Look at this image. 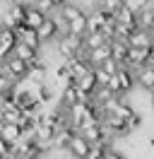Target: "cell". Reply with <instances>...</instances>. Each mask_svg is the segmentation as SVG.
Instances as JSON below:
<instances>
[{
	"mask_svg": "<svg viewBox=\"0 0 154 159\" xmlns=\"http://www.w3.org/2000/svg\"><path fill=\"white\" fill-rule=\"evenodd\" d=\"M87 12H89V10H84L79 2H67L65 7L58 12V15H60V22H63V24H70V22L79 20V17H84Z\"/></svg>",
	"mask_w": 154,
	"mask_h": 159,
	"instance_id": "obj_7",
	"label": "cell"
},
{
	"mask_svg": "<svg viewBox=\"0 0 154 159\" xmlns=\"http://www.w3.org/2000/svg\"><path fill=\"white\" fill-rule=\"evenodd\" d=\"M128 43H130V48H142V46H154V39H152V34H149V31H142V29H140L133 39L128 41Z\"/></svg>",
	"mask_w": 154,
	"mask_h": 159,
	"instance_id": "obj_17",
	"label": "cell"
},
{
	"mask_svg": "<svg viewBox=\"0 0 154 159\" xmlns=\"http://www.w3.org/2000/svg\"><path fill=\"white\" fill-rule=\"evenodd\" d=\"M106 149H111V147H101V145H94L87 159H104V157H106Z\"/></svg>",
	"mask_w": 154,
	"mask_h": 159,
	"instance_id": "obj_25",
	"label": "cell"
},
{
	"mask_svg": "<svg viewBox=\"0 0 154 159\" xmlns=\"http://www.w3.org/2000/svg\"><path fill=\"white\" fill-rule=\"evenodd\" d=\"M48 20V15L46 12H41L36 7V5H29V15H27V27H31V29H41L43 27V22Z\"/></svg>",
	"mask_w": 154,
	"mask_h": 159,
	"instance_id": "obj_15",
	"label": "cell"
},
{
	"mask_svg": "<svg viewBox=\"0 0 154 159\" xmlns=\"http://www.w3.org/2000/svg\"><path fill=\"white\" fill-rule=\"evenodd\" d=\"M111 46H113V58L120 63V68H128V58H130V43L123 39H116L111 41Z\"/></svg>",
	"mask_w": 154,
	"mask_h": 159,
	"instance_id": "obj_12",
	"label": "cell"
},
{
	"mask_svg": "<svg viewBox=\"0 0 154 159\" xmlns=\"http://www.w3.org/2000/svg\"><path fill=\"white\" fill-rule=\"evenodd\" d=\"M92 147H94V145H92L82 133H75V138H72V142H70L67 152H70L75 159H87V157H89V152H92Z\"/></svg>",
	"mask_w": 154,
	"mask_h": 159,
	"instance_id": "obj_6",
	"label": "cell"
},
{
	"mask_svg": "<svg viewBox=\"0 0 154 159\" xmlns=\"http://www.w3.org/2000/svg\"><path fill=\"white\" fill-rule=\"evenodd\" d=\"M56 46H58V53L65 60H72V58H77V56H84L87 53L84 36H75V34H63V36L56 41Z\"/></svg>",
	"mask_w": 154,
	"mask_h": 159,
	"instance_id": "obj_1",
	"label": "cell"
},
{
	"mask_svg": "<svg viewBox=\"0 0 154 159\" xmlns=\"http://www.w3.org/2000/svg\"><path fill=\"white\" fill-rule=\"evenodd\" d=\"M43 154H46L43 147H41L34 138H24L17 145V157H24V159H43Z\"/></svg>",
	"mask_w": 154,
	"mask_h": 159,
	"instance_id": "obj_4",
	"label": "cell"
},
{
	"mask_svg": "<svg viewBox=\"0 0 154 159\" xmlns=\"http://www.w3.org/2000/svg\"><path fill=\"white\" fill-rule=\"evenodd\" d=\"M137 24H140V29H142V31L154 34V5H149L144 12L137 15Z\"/></svg>",
	"mask_w": 154,
	"mask_h": 159,
	"instance_id": "obj_16",
	"label": "cell"
},
{
	"mask_svg": "<svg viewBox=\"0 0 154 159\" xmlns=\"http://www.w3.org/2000/svg\"><path fill=\"white\" fill-rule=\"evenodd\" d=\"M24 120V111L19 106H12V109H2V123H22Z\"/></svg>",
	"mask_w": 154,
	"mask_h": 159,
	"instance_id": "obj_19",
	"label": "cell"
},
{
	"mask_svg": "<svg viewBox=\"0 0 154 159\" xmlns=\"http://www.w3.org/2000/svg\"><path fill=\"white\" fill-rule=\"evenodd\" d=\"M19 46V36L17 31L7 27V24H2V31H0V58L7 60L10 56H15V51Z\"/></svg>",
	"mask_w": 154,
	"mask_h": 159,
	"instance_id": "obj_2",
	"label": "cell"
},
{
	"mask_svg": "<svg viewBox=\"0 0 154 159\" xmlns=\"http://www.w3.org/2000/svg\"><path fill=\"white\" fill-rule=\"evenodd\" d=\"M116 20H118V24H137V15L130 7H123V10L116 15Z\"/></svg>",
	"mask_w": 154,
	"mask_h": 159,
	"instance_id": "obj_21",
	"label": "cell"
},
{
	"mask_svg": "<svg viewBox=\"0 0 154 159\" xmlns=\"http://www.w3.org/2000/svg\"><path fill=\"white\" fill-rule=\"evenodd\" d=\"M96 70V80H99V87H108V82H111V75L101 68H94Z\"/></svg>",
	"mask_w": 154,
	"mask_h": 159,
	"instance_id": "obj_26",
	"label": "cell"
},
{
	"mask_svg": "<svg viewBox=\"0 0 154 159\" xmlns=\"http://www.w3.org/2000/svg\"><path fill=\"white\" fill-rule=\"evenodd\" d=\"M137 84H140L144 92L154 94V65H147V68L137 70Z\"/></svg>",
	"mask_w": 154,
	"mask_h": 159,
	"instance_id": "obj_13",
	"label": "cell"
},
{
	"mask_svg": "<svg viewBox=\"0 0 154 159\" xmlns=\"http://www.w3.org/2000/svg\"><path fill=\"white\" fill-rule=\"evenodd\" d=\"M104 43H108V39H106L104 34H87V36H84V48H87V53L96 51L99 46H104Z\"/></svg>",
	"mask_w": 154,
	"mask_h": 159,
	"instance_id": "obj_18",
	"label": "cell"
},
{
	"mask_svg": "<svg viewBox=\"0 0 154 159\" xmlns=\"http://www.w3.org/2000/svg\"><path fill=\"white\" fill-rule=\"evenodd\" d=\"M104 159H125V157H123V152H118L116 147H111V149H106V157Z\"/></svg>",
	"mask_w": 154,
	"mask_h": 159,
	"instance_id": "obj_28",
	"label": "cell"
},
{
	"mask_svg": "<svg viewBox=\"0 0 154 159\" xmlns=\"http://www.w3.org/2000/svg\"><path fill=\"white\" fill-rule=\"evenodd\" d=\"M152 111H154V94H152Z\"/></svg>",
	"mask_w": 154,
	"mask_h": 159,
	"instance_id": "obj_30",
	"label": "cell"
},
{
	"mask_svg": "<svg viewBox=\"0 0 154 159\" xmlns=\"http://www.w3.org/2000/svg\"><path fill=\"white\" fill-rule=\"evenodd\" d=\"M149 145H152V149H154V138H152V140H149Z\"/></svg>",
	"mask_w": 154,
	"mask_h": 159,
	"instance_id": "obj_29",
	"label": "cell"
},
{
	"mask_svg": "<svg viewBox=\"0 0 154 159\" xmlns=\"http://www.w3.org/2000/svg\"><path fill=\"white\" fill-rule=\"evenodd\" d=\"M0 140H7V142L19 145V142L24 140V130L19 128L17 123H2V125H0Z\"/></svg>",
	"mask_w": 154,
	"mask_h": 159,
	"instance_id": "obj_8",
	"label": "cell"
},
{
	"mask_svg": "<svg viewBox=\"0 0 154 159\" xmlns=\"http://www.w3.org/2000/svg\"><path fill=\"white\" fill-rule=\"evenodd\" d=\"M118 82H120V92H123V94H130V92L135 89V82H137V70L120 68V72H118Z\"/></svg>",
	"mask_w": 154,
	"mask_h": 159,
	"instance_id": "obj_9",
	"label": "cell"
},
{
	"mask_svg": "<svg viewBox=\"0 0 154 159\" xmlns=\"http://www.w3.org/2000/svg\"><path fill=\"white\" fill-rule=\"evenodd\" d=\"M149 5H152V0H125V7H130L135 15L144 12L147 7H149Z\"/></svg>",
	"mask_w": 154,
	"mask_h": 159,
	"instance_id": "obj_22",
	"label": "cell"
},
{
	"mask_svg": "<svg viewBox=\"0 0 154 159\" xmlns=\"http://www.w3.org/2000/svg\"><path fill=\"white\" fill-rule=\"evenodd\" d=\"M77 87H79V92L82 94H87V97H94L96 89H99V80H96V70H92L89 75H84V77L77 82Z\"/></svg>",
	"mask_w": 154,
	"mask_h": 159,
	"instance_id": "obj_14",
	"label": "cell"
},
{
	"mask_svg": "<svg viewBox=\"0 0 154 159\" xmlns=\"http://www.w3.org/2000/svg\"><path fill=\"white\" fill-rule=\"evenodd\" d=\"M27 82L31 84V87H43V84H46V65H43L41 60H38V63H34V65L29 68Z\"/></svg>",
	"mask_w": 154,
	"mask_h": 159,
	"instance_id": "obj_10",
	"label": "cell"
},
{
	"mask_svg": "<svg viewBox=\"0 0 154 159\" xmlns=\"http://www.w3.org/2000/svg\"><path fill=\"white\" fill-rule=\"evenodd\" d=\"M128 125H130V130H137L140 125H142V116H140V113H135L133 118H128Z\"/></svg>",
	"mask_w": 154,
	"mask_h": 159,
	"instance_id": "obj_27",
	"label": "cell"
},
{
	"mask_svg": "<svg viewBox=\"0 0 154 159\" xmlns=\"http://www.w3.org/2000/svg\"><path fill=\"white\" fill-rule=\"evenodd\" d=\"M87 56H89V60H92V65H94V68H99V65H104L108 58H113V46H111V41H108V43L99 46L96 51L87 53Z\"/></svg>",
	"mask_w": 154,
	"mask_h": 159,
	"instance_id": "obj_11",
	"label": "cell"
},
{
	"mask_svg": "<svg viewBox=\"0 0 154 159\" xmlns=\"http://www.w3.org/2000/svg\"><path fill=\"white\" fill-rule=\"evenodd\" d=\"M15 159H24V157H15Z\"/></svg>",
	"mask_w": 154,
	"mask_h": 159,
	"instance_id": "obj_31",
	"label": "cell"
},
{
	"mask_svg": "<svg viewBox=\"0 0 154 159\" xmlns=\"http://www.w3.org/2000/svg\"><path fill=\"white\" fill-rule=\"evenodd\" d=\"M152 138H154V135H152Z\"/></svg>",
	"mask_w": 154,
	"mask_h": 159,
	"instance_id": "obj_32",
	"label": "cell"
},
{
	"mask_svg": "<svg viewBox=\"0 0 154 159\" xmlns=\"http://www.w3.org/2000/svg\"><path fill=\"white\" fill-rule=\"evenodd\" d=\"M99 7L111 15H118V12L125 7V0H99Z\"/></svg>",
	"mask_w": 154,
	"mask_h": 159,
	"instance_id": "obj_20",
	"label": "cell"
},
{
	"mask_svg": "<svg viewBox=\"0 0 154 159\" xmlns=\"http://www.w3.org/2000/svg\"><path fill=\"white\" fill-rule=\"evenodd\" d=\"M36 99L41 101V104H48V101L53 99V89H51L48 84H43V87H36Z\"/></svg>",
	"mask_w": 154,
	"mask_h": 159,
	"instance_id": "obj_24",
	"label": "cell"
},
{
	"mask_svg": "<svg viewBox=\"0 0 154 159\" xmlns=\"http://www.w3.org/2000/svg\"><path fill=\"white\" fill-rule=\"evenodd\" d=\"M104 125L113 133V138H125V135H130V133H133L130 125H128V120L120 118L118 113H108V116L104 118Z\"/></svg>",
	"mask_w": 154,
	"mask_h": 159,
	"instance_id": "obj_5",
	"label": "cell"
},
{
	"mask_svg": "<svg viewBox=\"0 0 154 159\" xmlns=\"http://www.w3.org/2000/svg\"><path fill=\"white\" fill-rule=\"evenodd\" d=\"M116 113H118V116H120V118H133L135 113H137V111L133 109V106H130V104H128V101H120V104H118V109H116Z\"/></svg>",
	"mask_w": 154,
	"mask_h": 159,
	"instance_id": "obj_23",
	"label": "cell"
},
{
	"mask_svg": "<svg viewBox=\"0 0 154 159\" xmlns=\"http://www.w3.org/2000/svg\"><path fill=\"white\" fill-rule=\"evenodd\" d=\"M2 72H7L10 77H15L17 82H19V80H27L29 63H24L19 56H10L7 60H2Z\"/></svg>",
	"mask_w": 154,
	"mask_h": 159,
	"instance_id": "obj_3",
	"label": "cell"
}]
</instances>
